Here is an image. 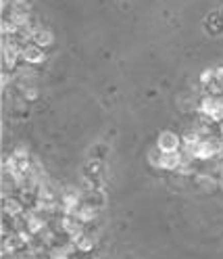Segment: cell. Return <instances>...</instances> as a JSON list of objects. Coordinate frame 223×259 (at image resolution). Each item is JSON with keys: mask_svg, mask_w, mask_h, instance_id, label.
I'll use <instances>...</instances> for the list:
<instances>
[{"mask_svg": "<svg viewBox=\"0 0 223 259\" xmlns=\"http://www.w3.org/2000/svg\"><path fill=\"white\" fill-rule=\"evenodd\" d=\"M215 79L223 86V65H219V67H215Z\"/></svg>", "mask_w": 223, "mask_h": 259, "instance_id": "obj_16", "label": "cell"}, {"mask_svg": "<svg viewBox=\"0 0 223 259\" xmlns=\"http://www.w3.org/2000/svg\"><path fill=\"white\" fill-rule=\"evenodd\" d=\"M154 147L161 149L163 153H180L184 149V140L175 130H163V132L156 136Z\"/></svg>", "mask_w": 223, "mask_h": 259, "instance_id": "obj_4", "label": "cell"}, {"mask_svg": "<svg viewBox=\"0 0 223 259\" xmlns=\"http://www.w3.org/2000/svg\"><path fill=\"white\" fill-rule=\"evenodd\" d=\"M73 247L77 253H90V251H94V247H96V238L92 234H88V230H86L84 234L73 238Z\"/></svg>", "mask_w": 223, "mask_h": 259, "instance_id": "obj_11", "label": "cell"}, {"mask_svg": "<svg viewBox=\"0 0 223 259\" xmlns=\"http://www.w3.org/2000/svg\"><path fill=\"white\" fill-rule=\"evenodd\" d=\"M217 178H223V159L217 163Z\"/></svg>", "mask_w": 223, "mask_h": 259, "instance_id": "obj_17", "label": "cell"}, {"mask_svg": "<svg viewBox=\"0 0 223 259\" xmlns=\"http://www.w3.org/2000/svg\"><path fill=\"white\" fill-rule=\"evenodd\" d=\"M57 230L73 240L79 234L86 232V224L82 220H77L73 213H61V215H57Z\"/></svg>", "mask_w": 223, "mask_h": 259, "instance_id": "obj_3", "label": "cell"}, {"mask_svg": "<svg viewBox=\"0 0 223 259\" xmlns=\"http://www.w3.org/2000/svg\"><path fill=\"white\" fill-rule=\"evenodd\" d=\"M19 94L25 103H34V101H38L40 90L36 84H25V86H19Z\"/></svg>", "mask_w": 223, "mask_h": 259, "instance_id": "obj_13", "label": "cell"}, {"mask_svg": "<svg viewBox=\"0 0 223 259\" xmlns=\"http://www.w3.org/2000/svg\"><path fill=\"white\" fill-rule=\"evenodd\" d=\"M161 157H163V151H161V149H156V147H152V149L148 151V155H146L148 165L154 167V169H158V167H161Z\"/></svg>", "mask_w": 223, "mask_h": 259, "instance_id": "obj_14", "label": "cell"}, {"mask_svg": "<svg viewBox=\"0 0 223 259\" xmlns=\"http://www.w3.org/2000/svg\"><path fill=\"white\" fill-rule=\"evenodd\" d=\"M184 151H188L196 161H213L223 155V140L219 138V134L202 136L192 149H184Z\"/></svg>", "mask_w": 223, "mask_h": 259, "instance_id": "obj_1", "label": "cell"}, {"mask_svg": "<svg viewBox=\"0 0 223 259\" xmlns=\"http://www.w3.org/2000/svg\"><path fill=\"white\" fill-rule=\"evenodd\" d=\"M84 199V192L79 190L77 186H65V188H61V213H73L75 211V207L82 203Z\"/></svg>", "mask_w": 223, "mask_h": 259, "instance_id": "obj_5", "label": "cell"}, {"mask_svg": "<svg viewBox=\"0 0 223 259\" xmlns=\"http://www.w3.org/2000/svg\"><path fill=\"white\" fill-rule=\"evenodd\" d=\"M21 61L25 63V65H42L44 61H46V51L42 46H38L36 42H25L23 44V48H21Z\"/></svg>", "mask_w": 223, "mask_h": 259, "instance_id": "obj_7", "label": "cell"}, {"mask_svg": "<svg viewBox=\"0 0 223 259\" xmlns=\"http://www.w3.org/2000/svg\"><path fill=\"white\" fill-rule=\"evenodd\" d=\"M198 82H200L202 88H209V86L215 82V67H206L204 71H200Z\"/></svg>", "mask_w": 223, "mask_h": 259, "instance_id": "obj_15", "label": "cell"}, {"mask_svg": "<svg viewBox=\"0 0 223 259\" xmlns=\"http://www.w3.org/2000/svg\"><path fill=\"white\" fill-rule=\"evenodd\" d=\"M196 111L200 113V115H204L206 119H211L213 123H221L223 121V99L221 96L202 94L198 99Z\"/></svg>", "mask_w": 223, "mask_h": 259, "instance_id": "obj_2", "label": "cell"}, {"mask_svg": "<svg viewBox=\"0 0 223 259\" xmlns=\"http://www.w3.org/2000/svg\"><path fill=\"white\" fill-rule=\"evenodd\" d=\"M219 188L223 190V178H219Z\"/></svg>", "mask_w": 223, "mask_h": 259, "instance_id": "obj_20", "label": "cell"}, {"mask_svg": "<svg viewBox=\"0 0 223 259\" xmlns=\"http://www.w3.org/2000/svg\"><path fill=\"white\" fill-rule=\"evenodd\" d=\"M86 205H90V207H94L96 211H100V209H104V205H106V194H104V190L100 188V186H96V188H88L86 192H84V199H82Z\"/></svg>", "mask_w": 223, "mask_h": 259, "instance_id": "obj_10", "label": "cell"}, {"mask_svg": "<svg viewBox=\"0 0 223 259\" xmlns=\"http://www.w3.org/2000/svg\"><path fill=\"white\" fill-rule=\"evenodd\" d=\"M11 5H17V7H23V5H29V0H11Z\"/></svg>", "mask_w": 223, "mask_h": 259, "instance_id": "obj_18", "label": "cell"}, {"mask_svg": "<svg viewBox=\"0 0 223 259\" xmlns=\"http://www.w3.org/2000/svg\"><path fill=\"white\" fill-rule=\"evenodd\" d=\"M192 184L198 192L209 194L215 188H219V178H215L213 174H206V171H196V174H192Z\"/></svg>", "mask_w": 223, "mask_h": 259, "instance_id": "obj_9", "label": "cell"}, {"mask_svg": "<svg viewBox=\"0 0 223 259\" xmlns=\"http://www.w3.org/2000/svg\"><path fill=\"white\" fill-rule=\"evenodd\" d=\"M217 134H219V138H221V140H223V121H221V123H219V130H217Z\"/></svg>", "mask_w": 223, "mask_h": 259, "instance_id": "obj_19", "label": "cell"}, {"mask_svg": "<svg viewBox=\"0 0 223 259\" xmlns=\"http://www.w3.org/2000/svg\"><path fill=\"white\" fill-rule=\"evenodd\" d=\"M27 203L19 197V194H11V197H3V213L7 218H23L27 211Z\"/></svg>", "mask_w": 223, "mask_h": 259, "instance_id": "obj_6", "label": "cell"}, {"mask_svg": "<svg viewBox=\"0 0 223 259\" xmlns=\"http://www.w3.org/2000/svg\"><path fill=\"white\" fill-rule=\"evenodd\" d=\"M73 215L77 218V220H82L86 226L88 224H92L94 220H96V215H98V211H96V209H94V207H90V205H86L84 201L82 203H79L77 207H75V211H73Z\"/></svg>", "mask_w": 223, "mask_h": 259, "instance_id": "obj_12", "label": "cell"}, {"mask_svg": "<svg viewBox=\"0 0 223 259\" xmlns=\"http://www.w3.org/2000/svg\"><path fill=\"white\" fill-rule=\"evenodd\" d=\"M29 40L36 42L38 46H42L44 51H46V48H50V46H54V42H57L54 31H52L48 25H36L34 29H31Z\"/></svg>", "mask_w": 223, "mask_h": 259, "instance_id": "obj_8", "label": "cell"}]
</instances>
